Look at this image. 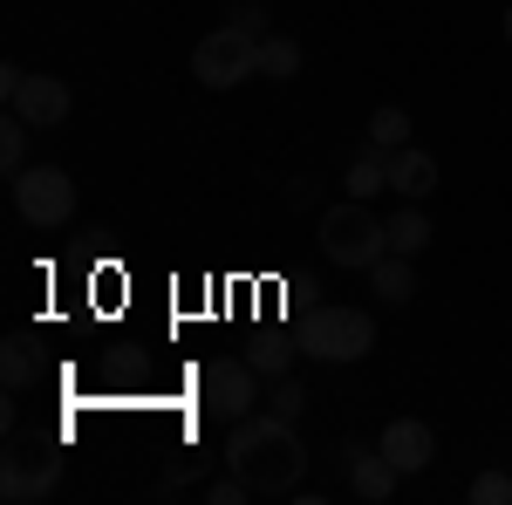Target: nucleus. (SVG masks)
I'll list each match as a JSON object with an SVG mask.
<instances>
[{
	"label": "nucleus",
	"instance_id": "8",
	"mask_svg": "<svg viewBox=\"0 0 512 505\" xmlns=\"http://www.w3.org/2000/svg\"><path fill=\"white\" fill-rule=\"evenodd\" d=\"M55 485H62V444H48V451H35V444H7V458H0V492H7V505L48 499Z\"/></svg>",
	"mask_w": 512,
	"mask_h": 505
},
{
	"label": "nucleus",
	"instance_id": "3",
	"mask_svg": "<svg viewBox=\"0 0 512 505\" xmlns=\"http://www.w3.org/2000/svg\"><path fill=\"white\" fill-rule=\"evenodd\" d=\"M301 349L315 362H362L376 349V321L369 308H349V301H321L308 321H301Z\"/></svg>",
	"mask_w": 512,
	"mask_h": 505
},
{
	"label": "nucleus",
	"instance_id": "21",
	"mask_svg": "<svg viewBox=\"0 0 512 505\" xmlns=\"http://www.w3.org/2000/svg\"><path fill=\"white\" fill-rule=\"evenodd\" d=\"M472 505H512V478L506 471H478L472 478Z\"/></svg>",
	"mask_w": 512,
	"mask_h": 505
},
{
	"label": "nucleus",
	"instance_id": "23",
	"mask_svg": "<svg viewBox=\"0 0 512 505\" xmlns=\"http://www.w3.org/2000/svg\"><path fill=\"white\" fill-rule=\"evenodd\" d=\"M506 48H512V7H506Z\"/></svg>",
	"mask_w": 512,
	"mask_h": 505
},
{
	"label": "nucleus",
	"instance_id": "20",
	"mask_svg": "<svg viewBox=\"0 0 512 505\" xmlns=\"http://www.w3.org/2000/svg\"><path fill=\"white\" fill-rule=\"evenodd\" d=\"M267 410H274V417H287V424H301V410H308V389L294 383V376H274V389H267Z\"/></svg>",
	"mask_w": 512,
	"mask_h": 505
},
{
	"label": "nucleus",
	"instance_id": "6",
	"mask_svg": "<svg viewBox=\"0 0 512 505\" xmlns=\"http://www.w3.org/2000/svg\"><path fill=\"white\" fill-rule=\"evenodd\" d=\"M253 403H260V369L253 362H205L198 369V410L212 417V424H239V417H253Z\"/></svg>",
	"mask_w": 512,
	"mask_h": 505
},
{
	"label": "nucleus",
	"instance_id": "9",
	"mask_svg": "<svg viewBox=\"0 0 512 505\" xmlns=\"http://www.w3.org/2000/svg\"><path fill=\"white\" fill-rule=\"evenodd\" d=\"M376 451H383V458L410 478V471H424L437 458V430L424 424V417H390V424H383V437H376Z\"/></svg>",
	"mask_w": 512,
	"mask_h": 505
},
{
	"label": "nucleus",
	"instance_id": "2",
	"mask_svg": "<svg viewBox=\"0 0 512 505\" xmlns=\"http://www.w3.org/2000/svg\"><path fill=\"white\" fill-rule=\"evenodd\" d=\"M315 233H321L328 267H349V273H369L383 253H390V219H376L369 198H342V205H328Z\"/></svg>",
	"mask_w": 512,
	"mask_h": 505
},
{
	"label": "nucleus",
	"instance_id": "5",
	"mask_svg": "<svg viewBox=\"0 0 512 505\" xmlns=\"http://www.w3.org/2000/svg\"><path fill=\"white\" fill-rule=\"evenodd\" d=\"M0 96H7V110L14 117H28L35 130H55V123H69V110H76V89L62 76H35V69H0Z\"/></svg>",
	"mask_w": 512,
	"mask_h": 505
},
{
	"label": "nucleus",
	"instance_id": "19",
	"mask_svg": "<svg viewBox=\"0 0 512 505\" xmlns=\"http://www.w3.org/2000/svg\"><path fill=\"white\" fill-rule=\"evenodd\" d=\"M41 376L35 349H21V342H7V355H0V383H7V396H21V389Z\"/></svg>",
	"mask_w": 512,
	"mask_h": 505
},
{
	"label": "nucleus",
	"instance_id": "10",
	"mask_svg": "<svg viewBox=\"0 0 512 505\" xmlns=\"http://www.w3.org/2000/svg\"><path fill=\"white\" fill-rule=\"evenodd\" d=\"M390 192L410 198V205H424V198L437 192V157L417 151V144H403V151H390Z\"/></svg>",
	"mask_w": 512,
	"mask_h": 505
},
{
	"label": "nucleus",
	"instance_id": "16",
	"mask_svg": "<svg viewBox=\"0 0 512 505\" xmlns=\"http://www.w3.org/2000/svg\"><path fill=\"white\" fill-rule=\"evenodd\" d=\"M369 144H376V151H403V144H410V110H403V103H383V110L369 117Z\"/></svg>",
	"mask_w": 512,
	"mask_h": 505
},
{
	"label": "nucleus",
	"instance_id": "4",
	"mask_svg": "<svg viewBox=\"0 0 512 505\" xmlns=\"http://www.w3.org/2000/svg\"><path fill=\"white\" fill-rule=\"evenodd\" d=\"M14 185V212L41 226V233H55V226H69L76 219V178L62 171V164H28L21 178H7Z\"/></svg>",
	"mask_w": 512,
	"mask_h": 505
},
{
	"label": "nucleus",
	"instance_id": "22",
	"mask_svg": "<svg viewBox=\"0 0 512 505\" xmlns=\"http://www.w3.org/2000/svg\"><path fill=\"white\" fill-rule=\"evenodd\" d=\"M233 28H239V35H253V41H267V7L239 0V7H233Z\"/></svg>",
	"mask_w": 512,
	"mask_h": 505
},
{
	"label": "nucleus",
	"instance_id": "13",
	"mask_svg": "<svg viewBox=\"0 0 512 505\" xmlns=\"http://www.w3.org/2000/svg\"><path fill=\"white\" fill-rule=\"evenodd\" d=\"M342 192L349 198H376V192H390V151H355L349 157V178H342Z\"/></svg>",
	"mask_w": 512,
	"mask_h": 505
},
{
	"label": "nucleus",
	"instance_id": "11",
	"mask_svg": "<svg viewBox=\"0 0 512 505\" xmlns=\"http://www.w3.org/2000/svg\"><path fill=\"white\" fill-rule=\"evenodd\" d=\"M396 478H403V471H396L390 458H383V451H362V444L349 451V492H355V499L383 505V499L396 492Z\"/></svg>",
	"mask_w": 512,
	"mask_h": 505
},
{
	"label": "nucleus",
	"instance_id": "14",
	"mask_svg": "<svg viewBox=\"0 0 512 505\" xmlns=\"http://www.w3.org/2000/svg\"><path fill=\"white\" fill-rule=\"evenodd\" d=\"M424 246H431V212H424V205H403V212H390V253L417 260Z\"/></svg>",
	"mask_w": 512,
	"mask_h": 505
},
{
	"label": "nucleus",
	"instance_id": "18",
	"mask_svg": "<svg viewBox=\"0 0 512 505\" xmlns=\"http://www.w3.org/2000/svg\"><path fill=\"white\" fill-rule=\"evenodd\" d=\"M294 342H287V335H267V342H253V349H246V362H253V369H260V376H287V369H294Z\"/></svg>",
	"mask_w": 512,
	"mask_h": 505
},
{
	"label": "nucleus",
	"instance_id": "1",
	"mask_svg": "<svg viewBox=\"0 0 512 505\" xmlns=\"http://www.w3.org/2000/svg\"><path fill=\"white\" fill-rule=\"evenodd\" d=\"M226 471H239L253 485V499H287L301 485V471H308V444H301V430L287 424V417L260 410V417H239L233 424Z\"/></svg>",
	"mask_w": 512,
	"mask_h": 505
},
{
	"label": "nucleus",
	"instance_id": "7",
	"mask_svg": "<svg viewBox=\"0 0 512 505\" xmlns=\"http://www.w3.org/2000/svg\"><path fill=\"white\" fill-rule=\"evenodd\" d=\"M192 76L205 82V89H239L246 76H260V41L239 35L233 21H226V28H212V35L192 48Z\"/></svg>",
	"mask_w": 512,
	"mask_h": 505
},
{
	"label": "nucleus",
	"instance_id": "17",
	"mask_svg": "<svg viewBox=\"0 0 512 505\" xmlns=\"http://www.w3.org/2000/svg\"><path fill=\"white\" fill-rule=\"evenodd\" d=\"M28 130H35V123L7 110V123H0V171H7V178H21V171H28Z\"/></svg>",
	"mask_w": 512,
	"mask_h": 505
},
{
	"label": "nucleus",
	"instance_id": "12",
	"mask_svg": "<svg viewBox=\"0 0 512 505\" xmlns=\"http://www.w3.org/2000/svg\"><path fill=\"white\" fill-rule=\"evenodd\" d=\"M369 287H376V301H383V308H403V301L417 294V260H403V253H383V260L369 267Z\"/></svg>",
	"mask_w": 512,
	"mask_h": 505
},
{
	"label": "nucleus",
	"instance_id": "15",
	"mask_svg": "<svg viewBox=\"0 0 512 505\" xmlns=\"http://www.w3.org/2000/svg\"><path fill=\"white\" fill-rule=\"evenodd\" d=\"M260 76L267 82H294L301 76V41L294 35H267L260 41Z\"/></svg>",
	"mask_w": 512,
	"mask_h": 505
}]
</instances>
